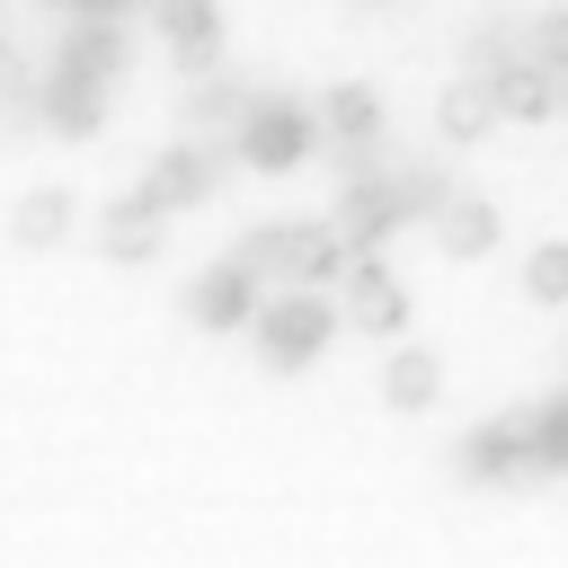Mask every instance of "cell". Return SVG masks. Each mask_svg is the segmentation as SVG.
Returning a JSON list of instances; mask_svg holds the SVG:
<instances>
[{"mask_svg": "<svg viewBox=\"0 0 568 568\" xmlns=\"http://www.w3.org/2000/svg\"><path fill=\"white\" fill-rule=\"evenodd\" d=\"M248 328H257V355H266L275 373H302V364H320V346L337 337V311L320 302V284H266L257 311H248Z\"/></svg>", "mask_w": 568, "mask_h": 568, "instance_id": "1", "label": "cell"}, {"mask_svg": "<svg viewBox=\"0 0 568 568\" xmlns=\"http://www.w3.org/2000/svg\"><path fill=\"white\" fill-rule=\"evenodd\" d=\"M231 151H240V169H302L311 151H320V115L302 106V98H257L248 115H240V133H231Z\"/></svg>", "mask_w": 568, "mask_h": 568, "instance_id": "2", "label": "cell"}, {"mask_svg": "<svg viewBox=\"0 0 568 568\" xmlns=\"http://www.w3.org/2000/svg\"><path fill=\"white\" fill-rule=\"evenodd\" d=\"M231 160H240V151H231V133H222V142H178V151H160V160H151L142 195H151L160 213H186V204H204V195L231 178Z\"/></svg>", "mask_w": 568, "mask_h": 568, "instance_id": "3", "label": "cell"}, {"mask_svg": "<svg viewBox=\"0 0 568 568\" xmlns=\"http://www.w3.org/2000/svg\"><path fill=\"white\" fill-rule=\"evenodd\" d=\"M346 320L364 337H399L408 328V284L382 266V248H355V266H346Z\"/></svg>", "mask_w": 568, "mask_h": 568, "instance_id": "4", "label": "cell"}, {"mask_svg": "<svg viewBox=\"0 0 568 568\" xmlns=\"http://www.w3.org/2000/svg\"><path fill=\"white\" fill-rule=\"evenodd\" d=\"M524 470H541L532 462V408H506V417L462 435V479H524Z\"/></svg>", "mask_w": 568, "mask_h": 568, "instance_id": "5", "label": "cell"}, {"mask_svg": "<svg viewBox=\"0 0 568 568\" xmlns=\"http://www.w3.org/2000/svg\"><path fill=\"white\" fill-rule=\"evenodd\" d=\"M257 293H266V284H257L240 257H222V266H204V275L186 284V320H195V328H248Z\"/></svg>", "mask_w": 568, "mask_h": 568, "instance_id": "6", "label": "cell"}, {"mask_svg": "<svg viewBox=\"0 0 568 568\" xmlns=\"http://www.w3.org/2000/svg\"><path fill=\"white\" fill-rule=\"evenodd\" d=\"M399 222H408V213H399V186H390V169H373V178H346V195H337V231H346V248H382Z\"/></svg>", "mask_w": 568, "mask_h": 568, "instance_id": "7", "label": "cell"}, {"mask_svg": "<svg viewBox=\"0 0 568 568\" xmlns=\"http://www.w3.org/2000/svg\"><path fill=\"white\" fill-rule=\"evenodd\" d=\"M44 124L71 133V142H89V133L106 124V80L80 71V62H53V80H44Z\"/></svg>", "mask_w": 568, "mask_h": 568, "instance_id": "8", "label": "cell"}, {"mask_svg": "<svg viewBox=\"0 0 568 568\" xmlns=\"http://www.w3.org/2000/svg\"><path fill=\"white\" fill-rule=\"evenodd\" d=\"M488 89H497V115H515V124L559 115V71H550V62H497Z\"/></svg>", "mask_w": 568, "mask_h": 568, "instance_id": "9", "label": "cell"}, {"mask_svg": "<svg viewBox=\"0 0 568 568\" xmlns=\"http://www.w3.org/2000/svg\"><path fill=\"white\" fill-rule=\"evenodd\" d=\"M435 133H444V142H479V133H497V89H488V71L444 80V98H435Z\"/></svg>", "mask_w": 568, "mask_h": 568, "instance_id": "10", "label": "cell"}, {"mask_svg": "<svg viewBox=\"0 0 568 568\" xmlns=\"http://www.w3.org/2000/svg\"><path fill=\"white\" fill-rule=\"evenodd\" d=\"M497 240H506V213H497L488 195H453V204L435 213V248H444V257H488Z\"/></svg>", "mask_w": 568, "mask_h": 568, "instance_id": "11", "label": "cell"}, {"mask_svg": "<svg viewBox=\"0 0 568 568\" xmlns=\"http://www.w3.org/2000/svg\"><path fill=\"white\" fill-rule=\"evenodd\" d=\"M160 240H169V222H160V204H151L142 186L115 195L106 222H98V248H106V257H160Z\"/></svg>", "mask_w": 568, "mask_h": 568, "instance_id": "12", "label": "cell"}, {"mask_svg": "<svg viewBox=\"0 0 568 568\" xmlns=\"http://www.w3.org/2000/svg\"><path fill=\"white\" fill-rule=\"evenodd\" d=\"M355 248L337 222H293V284H346Z\"/></svg>", "mask_w": 568, "mask_h": 568, "instance_id": "13", "label": "cell"}, {"mask_svg": "<svg viewBox=\"0 0 568 568\" xmlns=\"http://www.w3.org/2000/svg\"><path fill=\"white\" fill-rule=\"evenodd\" d=\"M151 18H160V36L178 44V62H213V53H222V9H213V0H160Z\"/></svg>", "mask_w": 568, "mask_h": 568, "instance_id": "14", "label": "cell"}, {"mask_svg": "<svg viewBox=\"0 0 568 568\" xmlns=\"http://www.w3.org/2000/svg\"><path fill=\"white\" fill-rule=\"evenodd\" d=\"M71 222H80L71 186H36V195L9 213V240H27V248H53V240H71Z\"/></svg>", "mask_w": 568, "mask_h": 568, "instance_id": "15", "label": "cell"}, {"mask_svg": "<svg viewBox=\"0 0 568 568\" xmlns=\"http://www.w3.org/2000/svg\"><path fill=\"white\" fill-rule=\"evenodd\" d=\"M320 124H328L337 142H382V98H373L364 80H337V89L320 98Z\"/></svg>", "mask_w": 568, "mask_h": 568, "instance_id": "16", "label": "cell"}, {"mask_svg": "<svg viewBox=\"0 0 568 568\" xmlns=\"http://www.w3.org/2000/svg\"><path fill=\"white\" fill-rule=\"evenodd\" d=\"M62 62H80V71H98V80H115V71H124V27H115V18H71Z\"/></svg>", "mask_w": 568, "mask_h": 568, "instance_id": "17", "label": "cell"}, {"mask_svg": "<svg viewBox=\"0 0 568 568\" xmlns=\"http://www.w3.org/2000/svg\"><path fill=\"white\" fill-rule=\"evenodd\" d=\"M435 390H444V364H435L426 346H399V355L382 364V399H390V408H426Z\"/></svg>", "mask_w": 568, "mask_h": 568, "instance_id": "18", "label": "cell"}, {"mask_svg": "<svg viewBox=\"0 0 568 568\" xmlns=\"http://www.w3.org/2000/svg\"><path fill=\"white\" fill-rule=\"evenodd\" d=\"M257 284H293V222H257V231H240V248H231Z\"/></svg>", "mask_w": 568, "mask_h": 568, "instance_id": "19", "label": "cell"}, {"mask_svg": "<svg viewBox=\"0 0 568 568\" xmlns=\"http://www.w3.org/2000/svg\"><path fill=\"white\" fill-rule=\"evenodd\" d=\"M248 106H257V98H248L240 80H195V89H186V124H222V133H240Z\"/></svg>", "mask_w": 568, "mask_h": 568, "instance_id": "20", "label": "cell"}, {"mask_svg": "<svg viewBox=\"0 0 568 568\" xmlns=\"http://www.w3.org/2000/svg\"><path fill=\"white\" fill-rule=\"evenodd\" d=\"M524 302L568 311V240H541V248L524 257Z\"/></svg>", "mask_w": 568, "mask_h": 568, "instance_id": "21", "label": "cell"}, {"mask_svg": "<svg viewBox=\"0 0 568 568\" xmlns=\"http://www.w3.org/2000/svg\"><path fill=\"white\" fill-rule=\"evenodd\" d=\"M532 462L541 470H568V390L532 408Z\"/></svg>", "mask_w": 568, "mask_h": 568, "instance_id": "22", "label": "cell"}, {"mask_svg": "<svg viewBox=\"0 0 568 568\" xmlns=\"http://www.w3.org/2000/svg\"><path fill=\"white\" fill-rule=\"evenodd\" d=\"M532 62H550V71H568V9H550V18H532Z\"/></svg>", "mask_w": 568, "mask_h": 568, "instance_id": "23", "label": "cell"}]
</instances>
